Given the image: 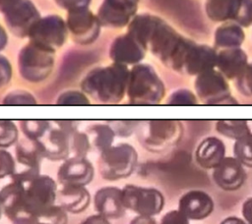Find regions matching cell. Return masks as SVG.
<instances>
[{"label": "cell", "instance_id": "6da1fadb", "mask_svg": "<svg viewBox=\"0 0 252 224\" xmlns=\"http://www.w3.org/2000/svg\"><path fill=\"white\" fill-rule=\"evenodd\" d=\"M138 164V153L128 143L112 145L100 152L97 168L102 179L118 181L130 177Z\"/></svg>", "mask_w": 252, "mask_h": 224}, {"label": "cell", "instance_id": "7a4b0ae2", "mask_svg": "<svg viewBox=\"0 0 252 224\" xmlns=\"http://www.w3.org/2000/svg\"><path fill=\"white\" fill-rule=\"evenodd\" d=\"M127 92L131 103L157 104L163 98L165 88L153 69L141 67L130 76Z\"/></svg>", "mask_w": 252, "mask_h": 224}, {"label": "cell", "instance_id": "3957f363", "mask_svg": "<svg viewBox=\"0 0 252 224\" xmlns=\"http://www.w3.org/2000/svg\"><path fill=\"white\" fill-rule=\"evenodd\" d=\"M122 201L126 210L137 215L153 216L159 214L165 204L162 193L151 187L127 184L122 188Z\"/></svg>", "mask_w": 252, "mask_h": 224}, {"label": "cell", "instance_id": "277c9868", "mask_svg": "<svg viewBox=\"0 0 252 224\" xmlns=\"http://www.w3.org/2000/svg\"><path fill=\"white\" fill-rule=\"evenodd\" d=\"M194 87L198 99L205 104H237V100L231 96L227 80L218 70L196 76Z\"/></svg>", "mask_w": 252, "mask_h": 224}, {"label": "cell", "instance_id": "5b68a950", "mask_svg": "<svg viewBox=\"0 0 252 224\" xmlns=\"http://www.w3.org/2000/svg\"><path fill=\"white\" fill-rule=\"evenodd\" d=\"M58 185L48 175L40 174L25 185V201L28 209L38 220L39 215L56 203Z\"/></svg>", "mask_w": 252, "mask_h": 224}, {"label": "cell", "instance_id": "8992f818", "mask_svg": "<svg viewBox=\"0 0 252 224\" xmlns=\"http://www.w3.org/2000/svg\"><path fill=\"white\" fill-rule=\"evenodd\" d=\"M205 10L214 22H234L242 28L252 25V0H207Z\"/></svg>", "mask_w": 252, "mask_h": 224}, {"label": "cell", "instance_id": "52a82bcc", "mask_svg": "<svg viewBox=\"0 0 252 224\" xmlns=\"http://www.w3.org/2000/svg\"><path fill=\"white\" fill-rule=\"evenodd\" d=\"M3 213L13 224H33L37 219L28 209L25 201V185L12 181L0 190Z\"/></svg>", "mask_w": 252, "mask_h": 224}, {"label": "cell", "instance_id": "ba28073f", "mask_svg": "<svg viewBox=\"0 0 252 224\" xmlns=\"http://www.w3.org/2000/svg\"><path fill=\"white\" fill-rule=\"evenodd\" d=\"M183 127L178 121L158 120L148 123L143 136L144 146L155 152L175 145L182 138Z\"/></svg>", "mask_w": 252, "mask_h": 224}, {"label": "cell", "instance_id": "9c48e42d", "mask_svg": "<svg viewBox=\"0 0 252 224\" xmlns=\"http://www.w3.org/2000/svg\"><path fill=\"white\" fill-rule=\"evenodd\" d=\"M127 77L119 73H102L91 76L83 84L84 89L104 102L119 101L127 86Z\"/></svg>", "mask_w": 252, "mask_h": 224}, {"label": "cell", "instance_id": "30bf717a", "mask_svg": "<svg viewBox=\"0 0 252 224\" xmlns=\"http://www.w3.org/2000/svg\"><path fill=\"white\" fill-rule=\"evenodd\" d=\"M57 181L60 185L87 187L94 177V167L87 157H68L57 170Z\"/></svg>", "mask_w": 252, "mask_h": 224}, {"label": "cell", "instance_id": "8fae6325", "mask_svg": "<svg viewBox=\"0 0 252 224\" xmlns=\"http://www.w3.org/2000/svg\"><path fill=\"white\" fill-rule=\"evenodd\" d=\"M246 178L245 166L234 156H225L213 169V180L215 184L226 192L239 190L244 185Z\"/></svg>", "mask_w": 252, "mask_h": 224}, {"label": "cell", "instance_id": "7c38bea8", "mask_svg": "<svg viewBox=\"0 0 252 224\" xmlns=\"http://www.w3.org/2000/svg\"><path fill=\"white\" fill-rule=\"evenodd\" d=\"M177 209L189 220H204L213 213L215 202L205 191L191 190L180 196Z\"/></svg>", "mask_w": 252, "mask_h": 224}, {"label": "cell", "instance_id": "4fadbf2b", "mask_svg": "<svg viewBox=\"0 0 252 224\" xmlns=\"http://www.w3.org/2000/svg\"><path fill=\"white\" fill-rule=\"evenodd\" d=\"M94 206L96 213L109 220L124 217L126 208L122 201V189L114 186L98 189L94 196Z\"/></svg>", "mask_w": 252, "mask_h": 224}, {"label": "cell", "instance_id": "5bb4252c", "mask_svg": "<svg viewBox=\"0 0 252 224\" xmlns=\"http://www.w3.org/2000/svg\"><path fill=\"white\" fill-rule=\"evenodd\" d=\"M248 66V57L240 47L221 49L217 54L216 68L226 80H237Z\"/></svg>", "mask_w": 252, "mask_h": 224}, {"label": "cell", "instance_id": "9a60e30c", "mask_svg": "<svg viewBox=\"0 0 252 224\" xmlns=\"http://www.w3.org/2000/svg\"><path fill=\"white\" fill-rule=\"evenodd\" d=\"M58 204L68 213L79 214L84 212L90 205L92 196L84 186L60 185L57 193Z\"/></svg>", "mask_w": 252, "mask_h": 224}, {"label": "cell", "instance_id": "2e32d148", "mask_svg": "<svg viewBox=\"0 0 252 224\" xmlns=\"http://www.w3.org/2000/svg\"><path fill=\"white\" fill-rule=\"evenodd\" d=\"M217 54L218 52L213 47L196 43L186 58L183 73L190 76H198L214 70L216 68Z\"/></svg>", "mask_w": 252, "mask_h": 224}, {"label": "cell", "instance_id": "e0dca14e", "mask_svg": "<svg viewBox=\"0 0 252 224\" xmlns=\"http://www.w3.org/2000/svg\"><path fill=\"white\" fill-rule=\"evenodd\" d=\"M44 158L51 161H64L70 154V137L60 129L48 130L39 140Z\"/></svg>", "mask_w": 252, "mask_h": 224}, {"label": "cell", "instance_id": "ac0fdd59", "mask_svg": "<svg viewBox=\"0 0 252 224\" xmlns=\"http://www.w3.org/2000/svg\"><path fill=\"white\" fill-rule=\"evenodd\" d=\"M225 157V145L217 137L205 138L195 151L196 162L204 169H215Z\"/></svg>", "mask_w": 252, "mask_h": 224}, {"label": "cell", "instance_id": "d6986e66", "mask_svg": "<svg viewBox=\"0 0 252 224\" xmlns=\"http://www.w3.org/2000/svg\"><path fill=\"white\" fill-rule=\"evenodd\" d=\"M43 158V151L39 140H32L28 139L27 141L22 140L17 143L15 159L20 165V168L40 170Z\"/></svg>", "mask_w": 252, "mask_h": 224}, {"label": "cell", "instance_id": "ffe728a7", "mask_svg": "<svg viewBox=\"0 0 252 224\" xmlns=\"http://www.w3.org/2000/svg\"><path fill=\"white\" fill-rule=\"evenodd\" d=\"M244 39L242 27L234 22L222 23L215 32V46L222 49L240 47Z\"/></svg>", "mask_w": 252, "mask_h": 224}, {"label": "cell", "instance_id": "44dd1931", "mask_svg": "<svg viewBox=\"0 0 252 224\" xmlns=\"http://www.w3.org/2000/svg\"><path fill=\"white\" fill-rule=\"evenodd\" d=\"M216 130L221 136L233 140L252 133L245 120H220L216 124Z\"/></svg>", "mask_w": 252, "mask_h": 224}, {"label": "cell", "instance_id": "7402d4cb", "mask_svg": "<svg viewBox=\"0 0 252 224\" xmlns=\"http://www.w3.org/2000/svg\"><path fill=\"white\" fill-rule=\"evenodd\" d=\"M90 134L91 138L89 137V139L91 144H93L99 153L112 146L114 132L110 127L106 125H95L90 129Z\"/></svg>", "mask_w": 252, "mask_h": 224}, {"label": "cell", "instance_id": "603a6c76", "mask_svg": "<svg viewBox=\"0 0 252 224\" xmlns=\"http://www.w3.org/2000/svg\"><path fill=\"white\" fill-rule=\"evenodd\" d=\"M233 156L245 167L252 168V133L235 140L233 144Z\"/></svg>", "mask_w": 252, "mask_h": 224}, {"label": "cell", "instance_id": "cb8c5ba5", "mask_svg": "<svg viewBox=\"0 0 252 224\" xmlns=\"http://www.w3.org/2000/svg\"><path fill=\"white\" fill-rule=\"evenodd\" d=\"M68 212L60 204L55 203L44 210L37 221L47 224H68Z\"/></svg>", "mask_w": 252, "mask_h": 224}, {"label": "cell", "instance_id": "d4e9b609", "mask_svg": "<svg viewBox=\"0 0 252 224\" xmlns=\"http://www.w3.org/2000/svg\"><path fill=\"white\" fill-rule=\"evenodd\" d=\"M91 148V141L87 135L74 133L70 138V153L76 157H87Z\"/></svg>", "mask_w": 252, "mask_h": 224}, {"label": "cell", "instance_id": "484cf974", "mask_svg": "<svg viewBox=\"0 0 252 224\" xmlns=\"http://www.w3.org/2000/svg\"><path fill=\"white\" fill-rule=\"evenodd\" d=\"M22 129L29 140H39L48 132L49 125L44 121H25L22 123Z\"/></svg>", "mask_w": 252, "mask_h": 224}, {"label": "cell", "instance_id": "4316f807", "mask_svg": "<svg viewBox=\"0 0 252 224\" xmlns=\"http://www.w3.org/2000/svg\"><path fill=\"white\" fill-rule=\"evenodd\" d=\"M18 139V130L14 123L0 121V148H7Z\"/></svg>", "mask_w": 252, "mask_h": 224}, {"label": "cell", "instance_id": "83f0119b", "mask_svg": "<svg viewBox=\"0 0 252 224\" xmlns=\"http://www.w3.org/2000/svg\"><path fill=\"white\" fill-rule=\"evenodd\" d=\"M198 97L190 89H177L170 94L166 103L173 105H195L198 104Z\"/></svg>", "mask_w": 252, "mask_h": 224}, {"label": "cell", "instance_id": "f1b7e54d", "mask_svg": "<svg viewBox=\"0 0 252 224\" xmlns=\"http://www.w3.org/2000/svg\"><path fill=\"white\" fill-rule=\"evenodd\" d=\"M17 170L15 157L4 148H0V180L12 177Z\"/></svg>", "mask_w": 252, "mask_h": 224}, {"label": "cell", "instance_id": "f546056e", "mask_svg": "<svg viewBox=\"0 0 252 224\" xmlns=\"http://www.w3.org/2000/svg\"><path fill=\"white\" fill-rule=\"evenodd\" d=\"M239 91L245 95H252V64H248L244 73L236 80Z\"/></svg>", "mask_w": 252, "mask_h": 224}, {"label": "cell", "instance_id": "4dcf8cb0", "mask_svg": "<svg viewBox=\"0 0 252 224\" xmlns=\"http://www.w3.org/2000/svg\"><path fill=\"white\" fill-rule=\"evenodd\" d=\"M60 104H89L87 96L79 91H68L60 95L58 98Z\"/></svg>", "mask_w": 252, "mask_h": 224}, {"label": "cell", "instance_id": "1f68e13d", "mask_svg": "<svg viewBox=\"0 0 252 224\" xmlns=\"http://www.w3.org/2000/svg\"><path fill=\"white\" fill-rule=\"evenodd\" d=\"M4 103L6 104H34L35 100L33 96L25 91H17L9 93L5 99Z\"/></svg>", "mask_w": 252, "mask_h": 224}, {"label": "cell", "instance_id": "d6a6232c", "mask_svg": "<svg viewBox=\"0 0 252 224\" xmlns=\"http://www.w3.org/2000/svg\"><path fill=\"white\" fill-rule=\"evenodd\" d=\"M159 224H190V220L178 209L166 212L160 219Z\"/></svg>", "mask_w": 252, "mask_h": 224}, {"label": "cell", "instance_id": "836d02e7", "mask_svg": "<svg viewBox=\"0 0 252 224\" xmlns=\"http://www.w3.org/2000/svg\"><path fill=\"white\" fill-rule=\"evenodd\" d=\"M241 213L243 216V219L249 223L252 224V196L248 197L242 204Z\"/></svg>", "mask_w": 252, "mask_h": 224}, {"label": "cell", "instance_id": "e575fe53", "mask_svg": "<svg viewBox=\"0 0 252 224\" xmlns=\"http://www.w3.org/2000/svg\"><path fill=\"white\" fill-rule=\"evenodd\" d=\"M80 224H111V222L106 217H104L98 213H95V214L88 216Z\"/></svg>", "mask_w": 252, "mask_h": 224}, {"label": "cell", "instance_id": "d590c367", "mask_svg": "<svg viewBox=\"0 0 252 224\" xmlns=\"http://www.w3.org/2000/svg\"><path fill=\"white\" fill-rule=\"evenodd\" d=\"M129 224H158L157 220L153 216L145 215H136Z\"/></svg>", "mask_w": 252, "mask_h": 224}, {"label": "cell", "instance_id": "8d00e7d4", "mask_svg": "<svg viewBox=\"0 0 252 224\" xmlns=\"http://www.w3.org/2000/svg\"><path fill=\"white\" fill-rule=\"evenodd\" d=\"M220 224H249L244 219L236 217V216H229L224 218Z\"/></svg>", "mask_w": 252, "mask_h": 224}, {"label": "cell", "instance_id": "74e56055", "mask_svg": "<svg viewBox=\"0 0 252 224\" xmlns=\"http://www.w3.org/2000/svg\"><path fill=\"white\" fill-rule=\"evenodd\" d=\"M2 214H3V210H2V206H1V203H0V218H1Z\"/></svg>", "mask_w": 252, "mask_h": 224}, {"label": "cell", "instance_id": "f35d334b", "mask_svg": "<svg viewBox=\"0 0 252 224\" xmlns=\"http://www.w3.org/2000/svg\"><path fill=\"white\" fill-rule=\"evenodd\" d=\"M33 224H47V223H44V222H41V221H36Z\"/></svg>", "mask_w": 252, "mask_h": 224}]
</instances>
